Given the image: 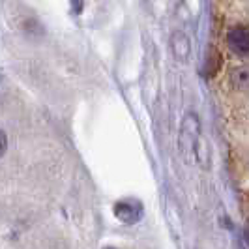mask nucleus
<instances>
[{
	"mask_svg": "<svg viewBox=\"0 0 249 249\" xmlns=\"http://www.w3.org/2000/svg\"><path fill=\"white\" fill-rule=\"evenodd\" d=\"M227 43L240 58L249 56V30L246 26H234L227 32Z\"/></svg>",
	"mask_w": 249,
	"mask_h": 249,
	"instance_id": "obj_3",
	"label": "nucleus"
},
{
	"mask_svg": "<svg viewBox=\"0 0 249 249\" xmlns=\"http://www.w3.org/2000/svg\"><path fill=\"white\" fill-rule=\"evenodd\" d=\"M200 135V120L195 112H187L180 125V133H178V148L184 158V161L189 163L195 161V150Z\"/></svg>",
	"mask_w": 249,
	"mask_h": 249,
	"instance_id": "obj_1",
	"label": "nucleus"
},
{
	"mask_svg": "<svg viewBox=\"0 0 249 249\" xmlns=\"http://www.w3.org/2000/svg\"><path fill=\"white\" fill-rule=\"evenodd\" d=\"M114 215L125 225H131V223H137L139 219L142 217V204L141 200L137 199H122L118 200L112 208Z\"/></svg>",
	"mask_w": 249,
	"mask_h": 249,
	"instance_id": "obj_2",
	"label": "nucleus"
},
{
	"mask_svg": "<svg viewBox=\"0 0 249 249\" xmlns=\"http://www.w3.org/2000/svg\"><path fill=\"white\" fill-rule=\"evenodd\" d=\"M231 81H232V85L238 88V90H242V92H246L249 88V71L246 66H242V68H236L232 73H231Z\"/></svg>",
	"mask_w": 249,
	"mask_h": 249,
	"instance_id": "obj_5",
	"label": "nucleus"
},
{
	"mask_svg": "<svg viewBox=\"0 0 249 249\" xmlns=\"http://www.w3.org/2000/svg\"><path fill=\"white\" fill-rule=\"evenodd\" d=\"M171 47H173V53H175L176 58H180V60H187L189 58L191 41H189V37L182 30H178V32L173 34V37H171Z\"/></svg>",
	"mask_w": 249,
	"mask_h": 249,
	"instance_id": "obj_4",
	"label": "nucleus"
},
{
	"mask_svg": "<svg viewBox=\"0 0 249 249\" xmlns=\"http://www.w3.org/2000/svg\"><path fill=\"white\" fill-rule=\"evenodd\" d=\"M105 249H114V248H105Z\"/></svg>",
	"mask_w": 249,
	"mask_h": 249,
	"instance_id": "obj_7",
	"label": "nucleus"
},
{
	"mask_svg": "<svg viewBox=\"0 0 249 249\" xmlns=\"http://www.w3.org/2000/svg\"><path fill=\"white\" fill-rule=\"evenodd\" d=\"M6 150H8V137H6V133L0 129V158L6 154Z\"/></svg>",
	"mask_w": 249,
	"mask_h": 249,
	"instance_id": "obj_6",
	"label": "nucleus"
}]
</instances>
